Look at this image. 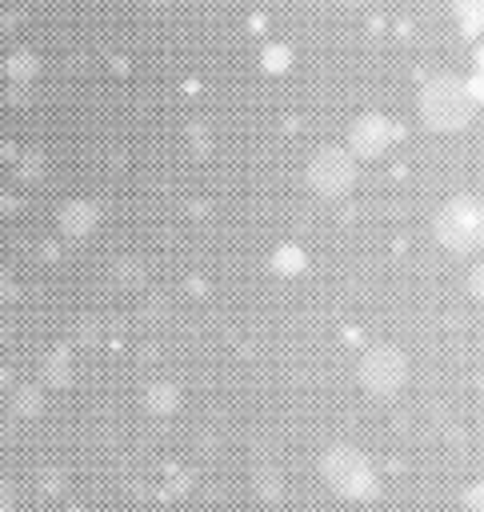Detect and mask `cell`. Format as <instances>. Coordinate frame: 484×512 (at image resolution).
Instances as JSON below:
<instances>
[{
  "mask_svg": "<svg viewBox=\"0 0 484 512\" xmlns=\"http://www.w3.org/2000/svg\"><path fill=\"white\" fill-rule=\"evenodd\" d=\"M100 220V208L92 200H64L60 204V232L64 236H88Z\"/></svg>",
  "mask_w": 484,
  "mask_h": 512,
  "instance_id": "cell-7",
  "label": "cell"
},
{
  "mask_svg": "<svg viewBox=\"0 0 484 512\" xmlns=\"http://www.w3.org/2000/svg\"><path fill=\"white\" fill-rule=\"evenodd\" d=\"M264 60H268V68H272V72H280V68H288L292 52H288V48H268V52H264Z\"/></svg>",
  "mask_w": 484,
  "mask_h": 512,
  "instance_id": "cell-11",
  "label": "cell"
},
{
  "mask_svg": "<svg viewBox=\"0 0 484 512\" xmlns=\"http://www.w3.org/2000/svg\"><path fill=\"white\" fill-rule=\"evenodd\" d=\"M320 476L324 484L344 500H372L380 492V476L372 460L356 444H332L320 452Z\"/></svg>",
  "mask_w": 484,
  "mask_h": 512,
  "instance_id": "cell-2",
  "label": "cell"
},
{
  "mask_svg": "<svg viewBox=\"0 0 484 512\" xmlns=\"http://www.w3.org/2000/svg\"><path fill=\"white\" fill-rule=\"evenodd\" d=\"M12 296V280H8V272H0V304Z\"/></svg>",
  "mask_w": 484,
  "mask_h": 512,
  "instance_id": "cell-13",
  "label": "cell"
},
{
  "mask_svg": "<svg viewBox=\"0 0 484 512\" xmlns=\"http://www.w3.org/2000/svg\"><path fill=\"white\" fill-rule=\"evenodd\" d=\"M44 376H48V380H56V384H68V376H72L68 352H52V356H48V364H44Z\"/></svg>",
  "mask_w": 484,
  "mask_h": 512,
  "instance_id": "cell-9",
  "label": "cell"
},
{
  "mask_svg": "<svg viewBox=\"0 0 484 512\" xmlns=\"http://www.w3.org/2000/svg\"><path fill=\"white\" fill-rule=\"evenodd\" d=\"M300 264H304V256H300V248H292V244H288V248H280V252H276V268H284V272H292V268H300Z\"/></svg>",
  "mask_w": 484,
  "mask_h": 512,
  "instance_id": "cell-10",
  "label": "cell"
},
{
  "mask_svg": "<svg viewBox=\"0 0 484 512\" xmlns=\"http://www.w3.org/2000/svg\"><path fill=\"white\" fill-rule=\"evenodd\" d=\"M396 140V124L380 112H364L356 116V124L348 128V156H380L388 144Z\"/></svg>",
  "mask_w": 484,
  "mask_h": 512,
  "instance_id": "cell-6",
  "label": "cell"
},
{
  "mask_svg": "<svg viewBox=\"0 0 484 512\" xmlns=\"http://www.w3.org/2000/svg\"><path fill=\"white\" fill-rule=\"evenodd\" d=\"M176 404H180V392H176V384H168V380H156V384L148 388V408H152V412L168 416V412H176Z\"/></svg>",
  "mask_w": 484,
  "mask_h": 512,
  "instance_id": "cell-8",
  "label": "cell"
},
{
  "mask_svg": "<svg viewBox=\"0 0 484 512\" xmlns=\"http://www.w3.org/2000/svg\"><path fill=\"white\" fill-rule=\"evenodd\" d=\"M364 392L388 400L396 396L404 384H408V356L396 348V344H372L364 356H360V368H356Z\"/></svg>",
  "mask_w": 484,
  "mask_h": 512,
  "instance_id": "cell-3",
  "label": "cell"
},
{
  "mask_svg": "<svg viewBox=\"0 0 484 512\" xmlns=\"http://www.w3.org/2000/svg\"><path fill=\"white\" fill-rule=\"evenodd\" d=\"M436 240L448 252H472L480 244V200L456 196L436 216Z\"/></svg>",
  "mask_w": 484,
  "mask_h": 512,
  "instance_id": "cell-4",
  "label": "cell"
},
{
  "mask_svg": "<svg viewBox=\"0 0 484 512\" xmlns=\"http://www.w3.org/2000/svg\"><path fill=\"white\" fill-rule=\"evenodd\" d=\"M352 180H356V160L340 144H328L308 160V184L320 196H344Z\"/></svg>",
  "mask_w": 484,
  "mask_h": 512,
  "instance_id": "cell-5",
  "label": "cell"
},
{
  "mask_svg": "<svg viewBox=\"0 0 484 512\" xmlns=\"http://www.w3.org/2000/svg\"><path fill=\"white\" fill-rule=\"evenodd\" d=\"M16 404H20L24 412H36V408H40V392H36V388H20V392H16Z\"/></svg>",
  "mask_w": 484,
  "mask_h": 512,
  "instance_id": "cell-12",
  "label": "cell"
},
{
  "mask_svg": "<svg viewBox=\"0 0 484 512\" xmlns=\"http://www.w3.org/2000/svg\"><path fill=\"white\" fill-rule=\"evenodd\" d=\"M420 116L436 132H460L476 116V80H456V76H432L420 88Z\"/></svg>",
  "mask_w": 484,
  "mask_h": 512,
  "instance_id": "cell-1",
  "label": "cell"
}]
</instances>
